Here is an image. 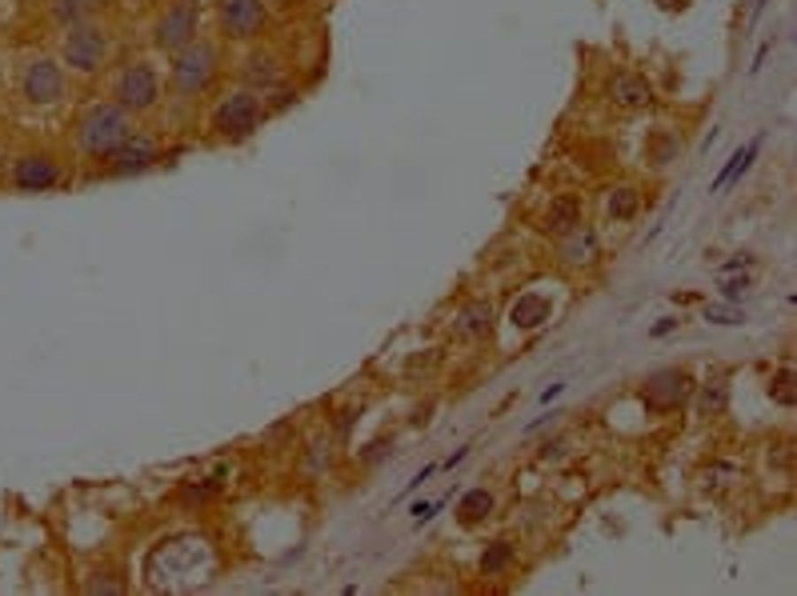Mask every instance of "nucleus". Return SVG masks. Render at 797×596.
Returning <instances> with one entry per match:
<instances>
[{
    "mask_svg": "<svg viewBox=\"0 0 797 596\" xmlns=\"http://www.w3.org/2000/svg\"><path fill=\"white\" fill-rule=\"evenodd\" d=\"M489 325H493V309H489V301H473L465 304L461 312H457V332L461 336H485Z\"/></svg>",
    "mask_w": 797,
    "mask_h": 596,
    "instance_id": "nucleus-14",
    "label": "nucleus"
},
{
    "mask_svg": "<svg viewBox=\"0 0 797 596\" xmlns=\"http://www.w3.org/2000/svg\"><path fill=\"white\" fill-rule=\"evenodd\" d=\"M193 33H197V0H176L173 9L157 20V49L165 52H181L185 44H193Z\"/></svg>",
    "mask_w": 797,
    "mask_h": 596,
    "instance_id": "nucleus-5",
    "label": "nucleus"
},
{
    "mask_svg": "<svg viewBox=\"0 0 797 596\" xmlns=\"http://www.w3.org/2000/svg\"><path fill=\"white\" fill-rule=\"evenodd\" d=\"M89 592H120V588L109 585V580H93V585H89Z\"/></svg>",
    "mask_w": 797,
    "mask_h": 596,
    "instance_id": "nucleus-28",
    "label": "nucleus"
},
{
    "mask_svg": "<svg viewBox=\"0 0 797 596\" xmlns=\"http://www.w3.org/2000/svg\"><path fill=\"white\" fill-rule=\"evenodd\" d=\"M244 80L252 84V88H277L281 84V68L273 57H249L244 60Z\"/></svg>",
    "mask_w": 797,
    "mask_h": 596,
    "instance_id": "nucleus-18",
    "label": "nucleus"
},
{
    "mask_svg": "<svg viewBox=\"0 0 797 596\" xmlns=\"http://www.w3.org/2000/svg\"><path fill=\"white\" fill-rule=\"evenodd\" d=\"M217 17L233 41H249L265 28V0H221Z\"/></svg>",
    "mask_w": 797,
    "mask_h": 596,
    "instance_id": "nucleus-9",
    "label": "nucleus"
},
{
    "mask_svg": "<svg viewBox=\"0 0 797 596\" xmlns=\"http://www.w3.org/2000/svg\"><path fill=\"white\" fill-rule=\"evenodd\" d=\"M20 93H25L28 104H57L65 96V73L52 60H33L25 68V80H20Z\"/></svg>",
    "mask_w": 797,
    "mask_h": 596,
    "instance_id": "nucleus-8",
    "label": "nucleus"
},
{
    "mask_svg": "<svg viewBox=\"0 0 797 596\" xmlns=\"http://www.w3.org/2000/svg\"><path fill=\"white\" fill-rule=\"evenodd\" d=\"M12 177H17V185L20 188H28V193H41V188H52L57 185V164H52L49 157H20L17 160V172H12Z\"/></svg>",
    "mask_w": 797,
    "mask_h": 596,
    "instance_id": "nucleus-12",
    "label": "nucleus"
},
{
    "mask_svg": "<svg viewBox=\"0 0 797 596\" xmlns=\"http://www.w3.org/2000/svg\"><path fill=\"white\" fill-rule=\"evenodd\" d=\"M561 256L569 264H589L597 256V236L589 233V228H573V233H565V244H561Z\"/></svg>",
    "mask_w": 797,
    "mask_h": 596,
    "instance_id": "nucleus-15",
    "label": "nucleus"
},
{
    "mask_svg": "<svg viewBox=\"0 0 797 596\" xmlns=\"http://www.w3.org/2000/svg\"><path fill=\"white\" fill-rule=\"evenodd\" d=\"M433 472H437V464H425V469H421V472H417V477H413V480H409V488H405V493H413V488H417V485H425V480H429V477H433Z\"/></svg>",
    "mask_w": 797,
    "mask_h": 596,
    "instance_id": "nucleus-27",
    "label": "nucleus"
},
{
    "mask_svg": "<svg viewBox=\"0 0 797 596\" xmlns=\"http://www.w3.org/2000/svg\"><path fill=\"white\" fill-rule=\"evenodd\" d=\"M561 388H565V385H549V388H546V393H541V404H549V401H553V396H557V393H561Z\"/></svg>",
    "mask_w": 797,
    "mask_h": 596,
    "instance_id": "nucleus-31",
    "label": "nucleus"
},
{
    "mask_svg": "<svg viewBox=\"0 0 797 596\" xmlns=\"http://www.w3.org/2000/svg\"><path fill=\"white\" fill-rule=\"evenodd\" d=\"M581 225V204L573 201V196H557L553 204H549V212H546V233H553V236H565V233H573V228Z\"/></svg>",
    "mask_w": 797,
    "mask_h": 596,
    "instance_id": "nucleus-13",
    "label": "nucleus"
},
{
    "mask_svg": "<svg viewBox=\"0 0 797 596\" xmlns=\"http://www.w3.org/2000/svg\"><path fill=\"white\" fill-rule=\"evenodd\" d=\"M104 57H109V41H104L101 28L81 25V28H73V33H68L65 60L76 68V73H97V68L104 65Z\"/></svg>",
    "mask_w": 797,
    "mask_h": 596,
    "instance_id": "nucleus-7",
    "label": "nucleus"
},
{
    "mask_svg": "<svg viewBox=\"0 0 797 596\" xmlns=\"http://www.w3.org/2000/svg\"><path fill=\"white\" fill-rule=\"evenodd\" d=\"M457 513H461V521H465V524L485 521V516L493 513V496H489L485 488H473V493H465V496H461V508H457Z\"/></svg>",
    "mask_w": 797,
    "mask_h": 596,
    "instance_id": "nucleus-20",
    "label": "nucleus"
},
{
    "mask_svg": "<svg viewBox=\"0 0 797 596\" xmlns=\"http://www.w3.org/2000/svg\"><path fill=\"white\" fill-rule=\"evenodd\" d=\"M705 320H714V325H741V312H733V309H705Z\"/></svg>",
    "mask_w": 797,
    "mask_h": 596,
    "instance_id": "nucleus-25",
    "label": "nucleus"
},
{
    "mask_svg": "<svg viewBox=\"0 0 797 596\" xmlns=\"http://www.w3.org/2000/svg\"><path fill=\"white\" fill-rule=\"evenodd\" d=\"M770 393L778 396L781 404H793V372L789 369H781L778 377H773V385H770Z\"/></svg>",
    "mask_w": 797,
    "mask_h": 596,
    "instance_id": "nucleus-23",
    "label": "nucleus"
},
{
    "mask_svg": "<svg viewBox=\"0 0 797 596\" xmlns=\"http://www.w3.org/2000/svg\"><path fill=\"white\" fill-rule=\"evenodd\" d=\"M213 128H217L221 136H228V141H244V136H252L260 128V101L252 93L225 96V101L217 104V112H213Z\"/></svg>",
    "mask_w": 797,
    "mask_h": 596,
    "instance_id": "nucleus-4",
    "label": "nucleus"
},
{
    "mask_svg": "<svg viewBox=\"0 0 797 596\" xmlns=\"http://www.w3.org/2000/svg\"><path fill=\"white\" fill-rule=\"evenodd\" d=\"M213 572V553L205 540H165L152 548L149 556V585L152 588H189L209 580Z\"/></svg>",
    "mask_w": 797,
    "mask_h": 596,
    "instance_id": "nucleus-1",
    "label": "nucleus"
},
{
    "mask_svg": "<svg viewBox=\"0 0 797 596\" xmlns=\"http://www.w3.org/2000/svg\"><path fill=\"white\" fill-rule=\"evenodd\" d=\"M609 212L617 220H630L633 212H638V193H633V188H617V193L609 196Z\"/></svg>",
    "mask_w": 797,
    "mask_h": 596,
    "instance_id": "nucleus-22",
    "label": "nucleus"
},
{
    "mask_svg": "<svg viewBox=\"0 0 797 596\" xmlns=\"http://www.w3.org/2000/svg\"><path fill=\"white\" fill-rule=\"evenodd\" d=\"M689 393V377L677 369H662L646 380V404L649 409H677Z\"/></svg>",
    "mask_w": 797,
    "mask_h": 596,
    "instance_id": "nucleus-10",
    "label": "nucleus"
},
{
    "mask_svg": "<svg viewBox=\"0 0 797 596\" xmlns=\"http://www.w3.org/2000/svg\"><path fill=\"white\" fill-rule=\"evenodd\" d=\"M762 9H765V0H754V12H749V25H757V17H762Z\"/></svg>",
    "mask_w": 797,
    "mask_h": 596,
    "instance_id": "nucleus-32",
    "label": "nucleus"
},
{
    "mask_svg": "<svg viewBox=\"0 0 797 596\" xmlns=\"http://www.w3.org/2000/svg\"><path fill=\"white\" fill-rule=\"evenodd\" d=\"M213 73H217V52H213L209 44L193 41L176 52V60H173V88L185 96H197L209 88Z\"/></svg>",
    "mask_w": 797,
    "mask_h": 596,
    "instance_id": "nucleus-3",
    "label": "nucleus"
},
{
    "mask_svg": "<svg viewBox=\"0 0 797 596\" xmlns=\"http://www.w3.org/2000/svg\"><path fill=\"white\" fill-rule=\"evenodd\" d=\"M128 136H133V125L120 104H97L81 120V149L97 160H109Z\"/></svg>",
    "mask_w": 797,
    "mask_h": 596,
    "instance_id": "nucleus-2",
    "label": "nucleus"
},
{
    "mask_svg": "<svg viewBox=\"0 0 797 596\" xmlns=\"http://www.w3.org/2000/svg\"><path fill=\"white\" fill-rule=\"evenodd\" d=\"M746 285H749L746 277H741V280H725V285H722V296H725V301H741V293H746Z\"/></svg>",
    "mask_w": 797,
    "mask_h": 596,
    "instance_id": "nucleus-26",
    "label": "nucleus"
},
{
    "mask_svg": "<svg viewBox=\"0 0 797 596\" xmlns=\"http://www.w3.org/2000/svg\"><path fill=\"white\" fill-rule=\"evenodd\" d=\"M649 84L641 76H617L613 80V101L617 104H649Z\"/></svg>",
    "mask_w": 797,
    "mask_h": 596,
    "instance_id": "nucleus-19",
    "label": "nucleus"
},
{
    "mask_svg": "<svg viewBox=\"0 0 797 596\" xmlns=\"http://www.w3.org/2000/svg\"><path fill=\"white\" fill-rule=\"evenodd\" d=\"M662 4H681V0H662Z\"/></svg>",
    "mask_w": 797,
    "mask_h": 596,
    "instance_id": "nucleus-33",
    "label": "nucleus"
},
{
    "mask_svg": "<svg viewBox=\"0 0 797 596\" xmlns=\"http://www.w3.org/2000/svg\"><path fill=\"white\" fill-rule=\"evenodd\" d=\"M109 160L117 177H133V172H144V168L157 164V144L144 141V136H128Z\"/></svg>",
    "mask_w": 797,
    "mask_h": 596,
    "instance_id": "nucleus-11",
    "label": "nucleus"
},
{
    "mask_svg": "<svg viewBox=\"0 0 797 596\" xmlns=\"http://www.w3.org/2000/svg\"><path fill=\"white\" fill-rule=\"evenodd\" d=\"M673 325H677V320H662V325H654V336H665V332H673Z\"/></svg>",
    "mask_w": 797,
    "mask_h": 596,
    "instance_id": "nucleus-30",
    "label": "nucleus"
},
{
    "mask_svg": "<svg viewBox=\"0 0 797 596\" xmlns=\"http://www.w3.org/2000/svg\"><path fill=\"white\" fill-rule=\"evenodd\" d=\"M160 96V84H157V73L149 65H128L125 73L117 76V101L120 109H133V112H144L152 109Z\"/></svg>",
    "mask_w": 797,
    "mask_h": 596,
    "instance_id": "nucleus-6",
    "label": "nucleus"
},
{
    "mask_svg": "<svg viewBox=\"0 0 797 596\" xmlns=\"http://www.w3.org/2000/svg\"><path fill=\"white\" fill-rule=\"evenodd\" d=\"M509 320L517 328H538L541 320H549V301H546V296H538V293H525L517 304H513Z\"/></svg>",
    "mask_w": 797,
    "mask_h": 596,
    "instance_id": "nucleus-16",
    "label": "nucleus"
},
{
    "mask_svg": "<svg viewBox=\"0 0 797 596\" xmlns=\"http://www.w3.org/2000/svg\"><path fill=\"white\" fill-rule=\"evenodd\" d=\"M57 17L60 20H76V4H57Z\"/></svg>",
    "mask_w": 797,
    "mask_h": 596,
    "instance_id": "nucleus-29",
    "label": "nucleus"
},
{
    "mask_svg": "<svg viewBox=\"0 0 797 596\" xmlns=\"http://www.w3.org/2000/svg\"><path fill=\"white\" fill-rule=\"evenodd\" d=\"M725 409V388L717 385V388H705L701 393V416H714V412H722Z\"/></svg>",
    "mask_w": 797,
    "mask_h": 596,
    "instance_id": "nucleus-24",
    "label": "nucleus"
},
{
    "mask_svg": "<svg viewBox=\"0 0 797 596\" xmlns=\"http://www.w3.org/2000/svg\"><path fill=\"white\" fill-rule=\"evenodd\" d=\"M757 152H762V136H754V141H749L746 149H738V152H733V157H730V164L722 168V177L714 180V193H722L725 185H733V180H738L741 172H746V168L754 164V157H757Z\"/></svg>",
    "mask_w": 797,
    "mask_h": 596,
    "instance_id": "nucleus-17",
    "label": "nucleus"
},
{
    "mask_svg": "<svg viewBox=\"0 0 797 596\" xmlns=\"http://www.w3.org/2000/svg\"><path fill=\"white\" fill-rule=\"evenodd\" d=\"M509 561H513V545L509 540H493V545L485 548V556H481V569H485V577H497Z\"/></svg>",
    "mask_w": 797,
    "mask_h": 596,
    "instance_id": "nucleus-21",
    "label": "nucleus"
}]
</instances>
